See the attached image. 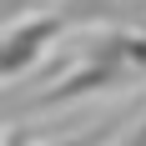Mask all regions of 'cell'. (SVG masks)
Segmentation results:
<instances>
[{"instance_id": "cell-1", "label": "cell", "mask_w": 146, "mask_h": 146, "mask_svg": "<svg viewBox=\"0 0 146 146\" xmlns=\"http://www.w3.org/2000/svg\"><path fill=\"white\" fill-rule=\"evenodd\" d=\"M56 30H60L56 20H30V25H20L15 35H5V45H0V76H5V71H10V76L25 71L30 60L56 40Z\"/></svg>"}]
</instances>
